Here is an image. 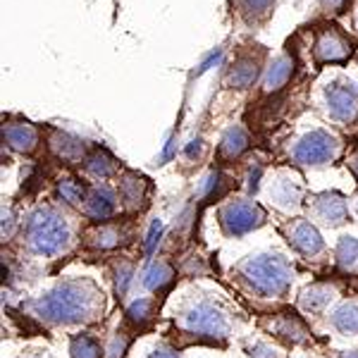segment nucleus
Returning a JSON list of instances; mask_svg holds the SVG:
<instances>
[{
    "mask_svg": "<svg viewBox=\"0 0 358 358\" xmlns=\"http://www.w3.org/2000/svg\"><path fill=\"white\" fill-rule=\"evenodd\" d=\"M103 299L94 282L89 280H65L50 292L38 296L31 303L34 315L48 325H82L94 320L101 310Z\"/></svg>",
    "mask_w": 358,
    "mask_h": 358,
    "instance_id": "f257e3e1",
    "label": "nucleus"
},
{
    "mask_svg": "<svg viewBox=\"0 0 358 358\" xmlns=\"http://www.w3.org/2000/svg\"><path fill=\"white\" fill-rule=\"evenodd\" d=\"M239 275L248 285V289L256 292L258 296L277 299L289 292L294 268L280 253H258L241 263Z\"/></svg>",
    "mask_w": 358,
    "mask_h": 358,
    "instance_id": "f03ea898",
    "label": "nucleus"
},
{
    "mask_svg": "<svg viewBox=\"0 0 358 358\" xmlns=\"http://www.w3.org/2000/svg\"><path fill=\"white\" fill-rule=\"evenodd\" d=\"M24 239L29 251L36 256H60L67 251L72 232L53 206H38L24 222Z\"/></svg>",
    "mask_w": 358,
    "mask_h": 358,
    "instance_id": "7ed1b4c3",
    "label": "nucleus"
},
{
    "mask_svg": "<svg viewBox=\"0 0 358 358\" xmlns=\"http://www.w3.org/2000/svg\"><path fill=\"white\" fill-rule=\"evenodd\" d=\"M179 325L189 334L208 342H222L229 334V317L213 301H196L179 315Z\"/></svg>",
    "mask_w": 358,
    "mask_h": 358,
    "instance_id": "20e7f679",
    "label": "nucleus"
},
{
    "mask_svg": "<svg viewBox=\"0 0 358 358\" xmlns=\"http://www.w3.org/2000/svg\"><path fill=\"white\" fill-rule=\"evenodd\" d=\"M339 148H342V143H339L337 136L325 129H315V131H310V134H306L301 141L294 146L292 158H294V163H299V165L317 167V165L332 163L339 155Z\"/></svg>",
    "mask_w": 358,
    "mask_h": 358,
    "instance_id": "39448f33",
    "label": "nucleus"
},
{
    "mask_svg": "<svg viewBox=\"0 0 358 358\" xmlns=\"http://www.w3.org/2000/svg\"><path fill=\"white\" fill-rule=\"evenodd\" d=\"M265 224V210L253 201L236 199L220 208V227L227 236H244Z\"/></svg>",
    "mask_w": 358,
    "mask_h": 358,
    "instance_id": "423d86ee",
    "label": "nucleus"
},
{
    "mask_svg": "<svg viewBox=\"0 0 358 358\" xmlns=\"http://www.w3.org/2000/svg\"><path fill=\"white\" fill-rule=\"evenodd\" d=\"M354 50V43L346 34L339 31L337 27H327L317 34L315 38V45H313V53H315V60L327 65V62H344L346 57L351 55Z\"/></svg>",
    "mask_w": 358,
    "mask_h": 358,
    "instance_id": "0eeeda50",
    "label": "nucleus"
},
{
    "mask_svg": "<svg viewBox=\"0 0 358 358\" xmlns=\"http://www.w3.org/2000/svg\"><path fill=\"white\" fill-rule=\"evenodd\" d=\"M327 110L337 122H354L358 117V89L351 84H332L325 91Z\"/></svg>",
    "mask_w": 358,
    "mask_h": 358,
    "instance_id": "6e6552de",
    "label": "nucleus"
},
{
    "mask_svg": "<svg viewBox=\"0 0 358 358\" xmlns=\"http://www.w3.org/2000/svg\"><path fill=\"white\" fill-rule=\"evenodd\" d=\"M308 208H310V215L320 224H325V227H339V224H344L346 217H349V208H346L344 196H339L334 192L313 196V199L308 201Z\"/></svg>",
    "mask_w": 358,
    "mask_h": 358,
    "instance_id": "1a4fd4ad",
    "label": "nucleus"
},
{
    "mask_svg": "<svg viewBox=\"0 0 358 358\" xmlns=\"http://www.w3.org/2000/svg\"><path fill=\"white\" fill-rule=\"evenodd\" d=\"M287 241L292 244L294 251H299L306 258H313L317 253H322V236L315 229L313 222L308 220H294L287 224Z\"/></svg>",
    "mask_w": 358,
    "mask_h": 358,
    "instance_id": "9d476101",
    "label": "nucleus"
},
{
    "mask_svg": "<svg viewBox=\"0 0 358 358\" xmlns=\"http://www.w3.org/2000/svg\"><path fill=\"white\" fill-rule=\"evenodd\" d=\"M84 213L86 217H91L96 222H108L117 213V196L106 184L91 187L84 199Z\"/></svg>",
    "mask_w": 358,
    "mask_h": 358,
    "instance_id": "9b49d317",
    "label": "nucleus"
},
{
    "mask_svg": "<svg viewBox=\"0 0 358 358\" xmlns=\"http://www.w3.org/2000/svg\"><path fill=\"white\" fill-rule=\"evenodd\" d=\"M268 327L275 337L285 339V342H289V344H303V342H308V337H310L308 327L292 313H280L268 322Z\"/></svg>",
    "mask_w": 358,
    "mask_h": 358,
    "instance_id": "f8f14e48",
    "label": "nucleus"
},
{
    "mask_svg": "<svg viewBox=\"0 0 358 358\" xmlns=\"http://www.w3.org/2000/svg\"><path fill=\"white\" fill-rule=\"evenodd\" d=\"M3 141L20 153H31L38 143V131L27 122H5Z\"/></svg>",
    "mask_w": 358,
    "mask_h": 358,
    "instance_id": "ddd939ff",
    "label": "nucleus"
},
{
    "mask_svg": "<svg viewBox=\"0 0 358 358\" xmlns=\"http://www.w3.org/2000/svg\"><path fill=\"white\" fill-rule=\"evenodd\" d=\"M146 192H148V179L136 175V172H127L120 179V199H122L124 208L129 210H138L146 203Z\"/></svg>",
    "mask_w": 358,
    "mask_h": 358,
    "instance_id": "4468645a",
    "label": "nucleus"
},
{
    "mask_svg": "<svg viewBox=\"0 0 358 358\" xmlns=\"http://www.w3.org/2000/svg\"><path fill=\"white\" fill-rule=\"evenodd\" d=\"M258 74H261V57L241 55L229 69L227 84L234 86V89H248L258 79Z\"/></svg>",
    "mask_w": 358,
    "mask_h": 358,
    "instance_id": "2eb2a0df",
    "label": "nucleus"
},
{
    "mask_svg": "<svg viewBox=\"0 0 358 358\" xmlns=\"http://www.w3.org/2000/svg\"><path fill=\"white\" fill-rule=\"evenodd\" d=\"M270 199L275 201L282 210H294L301 201V184L292 177H280L270 187Z\"/></svg>",
    "mask_w": 358,
    "mask_h": 358,
    "instance_id": "dca6fc26",
    "label": "nucleus"
},
{
    "mask_svg": "<svg viewBox=\"0 0 358 358\" xmlns=\"http://www.w3.org/2000/svg\"><path fill=\"white\" fill-rule=\"evenodd\" d=\"M50 151H53L60 160H67V163H77V160L84 158L86 146L82 138L65 134V131H55L53 138H50Z\"/></svg>",
    "mask_w": 358,
    "mask_h": 358,
    "instance_id": "f3484780",
    "label": "nucleus"
},
{
    "mask_svg": "<svg viewBox=\"0 0 358 358\" xmlns=\"http://www.w3.org/2000/svg\"><path fill=\"white\" fill-rule=\"evenodd\" d=\"M294 74V60L289 55H282L273 60V65L268 67L265 72V79H263V91L265 94H277L287 82L292 79Z\"/></svg>",
    "mask_w": 358,
    "mask_h": 358,
    "instance_id": "a211bd4d",
    "label": "nucleus"
},
{
    "mask_svg": "<svg viewBox=\"0 0 358 358\" xmlns=\"http://www.w3.org/2000/svg\"><path fill=\"white\" fill-rule=\"evenodd\" d=\"M330 322L337 332L346 334V337H354L358 334V303L356 301H344L332 310Z\"/></svg>",
    "mask_w": 358,
    "mask_h": 358,
    "instance_id": "6ab92c4d",
    "label": "nucleus"
},
{
    "mask_svg": "<svg viewBox=\"0 0 358 358\" xmlns=\"http://www.w3.org/2000/svg\"><path fill=\"white\" fill-rule=\"evenodd\" d=\"M332 299H334L332 287L313 285V287H308V289L301 294L299 303H301V308L306 310V313H320V310H325L327 306H330Z\"/></svg>",
    "mask_w": 358,
    "mask_h": 358,
    "instance_id": "aec40b11",
    "label": "nucleus"
},
{
    "mask_svg": "<svg viewBox=\"0 0 358 358\" xmlns=\"http://www.w3.org/2000/svg\"><path fill=\"white\" fill-rule=\"evenodd\" d=\"M120 239H122V227H117V224H110V222H103V224H98L96 229H91L86 244H89L91 248H101V251H108V248L120 246Z\"/></svg>",
    "mask_w": 358,
    "mask_h": 358,
    "instance_id": "412c9836",
    "label": "nucleus"
},
{
    "mask_svg": "<svg viewBox=\"0 0 358 358\" xmlns=\"http://www.w3.org/2000/svg\"><path fill=\"white\" fill-rule=\"evenodd\" d=\"M248 148V136L241 127H229L220 143V158L222 160H236Z\"/></svg>",
    "mask_w": 358,
    "mask_h": 358,
    "instance_id": "4be33fe9",
    "label": "nucleus"
},
{
    "mask_svg": "<svg viewBox=\"0 0 358 358\" xmlns=\"http://www.w3.org/2000/svg\"><path fill=\"white\" fill-rule=\"evenodd\" d=\"M84 167H86V172L96 179H108L117 172V163H115V158L108 151H103V148H96V151L86 158Z\"/></svg>",
    "mask_w": 358,
    "mask_h": 358,
    "instance_id": "5701e85b",
    "label": "nucleus"
},
{
    "mask_svg": "<svg viewBox=\"0 0 358 358\" xmlns=\"http://www.w3.org/2000/svg\"><path fill=\"white\" fill-rule=\"evenodd\" d=\"M172 277H175V270H172L170 263L153 261L151 265H148L146 275H143V285H146V289H151V292H160L170 285Z\"/></svg>",
    "mask_w": 358,
    "mask_h": 358,
    "instance_id": "b1692460",
    "label": "nucleus"
},
{
    "mask_svg": "<svg viewBox=\"0 0 358 358\" xmlns=\"http://www.w3.org/2000/svg\"><path fill=\"white\" fill-rule=\"evenodd\" d=\"M337 265L342 270H358V236H342L337 246Z\"/></svg>",
    "mask_w": 358,
    "mask_h": 358,
    "instance_id": "393cba45",
    "label": "nucleus"
},
{
    "mask_svg": "<svg viewBox=\"0 0 358 358\" xmlns=\"http://www.w3.org/2000/svg\"><path fill=\"white\" fill-rule=\"evenodd\" d=\"M153 308H155L153 299H138V301L131 303L129 310H127V320L136 327L148 325V322L153 320Z\"/></svg>",
    "mask_w": 358,
    "mask_h": 358,
    "instance_id": "a878e982",
    "label": "nucleus"
},
{
    "mask_svg": "<svg viewBox=\"0 0 358 358\" xmlns=\"http://www.w3.org/2000/svg\"><path fill=\"white\" fill-rule=\"evenodd\" d=\"M57 196H60L67 206H79L86 199L84 187L72 177H62L60 182H57Z\"/></svg>",
    "mask_w": 358,
    "mask_h": 358,
    "instance_id": "bb28decb",
    "label": "nucleus"
},
{
    "mask_svg": "<svg viewBox=\"0 0 358 358\" xmlns=\"http://www.w3.org/2000/svg\"><path fill=\"white\" fill-rule=\"evenodd\" d=\"M101 356H103L101 344L94 337L79 334V337L72 339V358H101Z\"/></svg>",
    "mask_w": 358,
    "mask_h": 358,
    "instance_id": "cd10ccee",
    "label": "nucleus"
},
{
    "mask_svg": "<svg viewBox=\"0 0 358 358\" xmlns=\"http://www.w3.org/2000/svg\"><path fill=\"white\" fill-rule=\"evenodd\" d=\"M270 8H273V0H241V13H244L248 22L268 17Z\"/></svg>",
    "mask_w": 358,
    "mask_h": 358,
    "instance_id": "c85d7f7f",
    "label": "nucleus"
},
{
    "mask_svg": "<svg viewBox=\"0 0 358 358\" xmlns=\"http://www.w3.org/2000/svg\"><path fill=\"white\" fill-rule=\"evenodd\" d=\"M131 277H134V268H131L129 263H120L117 277H115V282H117V294H120V296H124L127 289H129Z\"/></svg>",
    "mask_w": 358,
    "mask_h": 358,
    "instance_id": "c756f323",
    "label": "nucleus"
},
{
    "mask_svg": "<svg viewBox=\"0 0 358 358\" xmlns=\"http://www.w3.org/2000/svg\"><path fill=\"white\" fill-rule=\"evenodd\" d=\"M248 358H285L280 349H275V346L265 344V342H258L253 344L251 349H248Z\"/></svg>",
    "mask_w": 358,
    "mask_h": 358,
    "instance_id": "7c9ffc66",
    "label": "nucleus"
},
{
    "mask_svg": "<svg viewBox=\"0 0 358 358\" xmlns=\"http://www.w3.org/2000/svg\"><path fill=\"white\" fill-rule=\"evenodd\" d=\"M17 215H15V210L13 208H3V239H10V236L15 234V229H17Z\"/></svg>",
    "mask_w": 358,
    "mask_h": 358,
    "instance_id": "2f4dec72",
    "label": "nucleus"
},
{
    "mask_svg": "<svg viewBox=\"0 0 358 358\" xmlns=\"http://www.w3.org/2000/svg\"><path fill=\"white\" fill-rule=\"evenodd\" d=\"M124 349H127V337L117 332V337L113 339L110 349H108V358H122L124 356Z\"/></svg>",
    "mask_w": 358,
    "mask_h": 358,
    "instance_id": "473e14b6",
    "label": "nucleus"
},
{
    "mask_svg": "<svg viewBox=\"0 0 358 358\" xmlns=\"http://www.w3.org/2000/svg\"><path fill=\"white\" fill-rule=\"evenodd\" d=\"M160 229H163V224H160V222H153L151 234H148V241H146V253H151V251H153L155 241H158V236H160Z\"/></svg>",
    "mask_w": 358,
    "mask_h": 358,
    "instance_id": "72a5a7b5",
    "label": "nucleus"
},
{
    "mask_svg": "<svg viewBox=\"0 0 358 358\" xmlns=\"http://www.w3.org/2000/svg\"><path fill=\"white\" fill-rule=\"evenodd\" d=\"M146 358H179V354H177V351H172V349H167V346H160V349L151 351Z\"/></svg>",
    "mask_w": 358,
    "mask_h": 358,
    "instance_id": "f704fd0d",
    "label": "nucleus"
},
{
    "mask_svg": "<svg viewBox=\"0 0 358 358\" xmlns=\"http://www.w3.org/2000/svg\"><path fill=\"white\" fill-rule=\"evenodd\" d=\"M346 0H322V5H325L327 10H334V8H342Z\"/></svg>",
    "mask_w": 358,
    "mask_h": 358,
    "instance_id": "c9c22d12",
    "label": "nucleus"
},
{
    "mask_svg": "<svg viewBox=\"0 0 358 358\" xmlns=\"http://www.w3.org/2000/svg\"><path fill=\"white\" fill-rule=\"evenodd\" d=\"M349 167H351V172H354V175L358 177V153H354L349 158Z\"/></svg>",
    "mask_w": 358,
    "mask_h": 358,
    "instance_id": "e433bc0d",
    "label": "nucleus"
},
{
    "mask_svg": "<svg viewBox=\"0 0 358 358\" xmlns=\"http://www.w3.org/2000/svg\"><path fill=\"white\" fill-rule=\"evenodd\" d=\"M339 358H358V349L356 351H344V354L339 356Z\"/></svg>",
    "mask_w": 358,
    "mask_h": 358,
    "instance_id": "4c0bfd02",
    "label": "nucleus"
},
{
    "mask_svg": "<svg viewBox=\"0 0 358 358\" xmlns=\"http://www.w3.org/2000/svg\"><path fill=\"white\" fill-rule=\"evenodd\" d=\"M356 215H358V201H356Z\"/></svg>",
    "mask_w": 358,
    "mask_h": 358,
    "instance_id": "58836bf2",
    "label": "nucleus"
}]
</instances>
